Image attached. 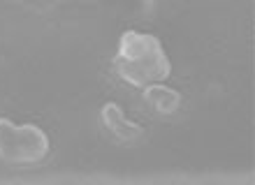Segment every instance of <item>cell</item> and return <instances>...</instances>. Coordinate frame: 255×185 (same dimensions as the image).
Returning <instances> with one entry per match:
<instances>
[{
	"label": "cell",
	"mask_w": 255,
	"mask_h": 185,
	"mask_svg": "<svg viewBox=\"0 0 255 185\" xmlns=\"http://www.w3.org/2000/svg\"><path fill=\"white\" fill-rule=\"evenodd\" d=\"M49 151V139L37 125H14L0 118V158L12 165L40 162Z\"/></svg>",
	"instance_id": "2"
},
{
	"label": "cell",
	"mask_w": 255,
	"mask_h": 185,
	"mask_svg": "<svg viewBox=\"0 0 255 185\" xmlns=\"http://www.w3.org/2000/svg\"><path fill=\"white\" fill-rule=\"evenodd\" d=\"M102 123L107 125V130H112V132H114L119 139H123V141L137 139L141 132V127L137 125V123H132V120H128L126 116H123L121 106L112 104V102L102 106Z\"/></svg>",
	"instance_id": "3"
},
{
	"label": "cell",
	"mask_w": 255,
	"mask_h": 185,
	"mask_svg": "<svg viewBox=\"0 0 255 185\" xmlns=\"http://www.w3.org/2000/svg\"><path fill=\"white\" fill-rule=\"evenodd\" d=\"M114 70L128 84L148 88L167 79L172 65H169L167 53L158 37L128 30L121 35V42H119V51L114 56Z\"/></svg>",
	"instance_id": "1"
},
{
	"label": "cell",
	"mask_w": 255,
	"mask_h": 185,
	"mask_svg": "<svg viewBox=\"0 0 255 185\" xmlns=\"http://www.w3.org/2000/svg\"><path fill=\"white\" fill-rule=\"evenodd\" d=\"M146 102L153 106L155 111L160 113H174L181 104V97H179V92L172 91V88H165V86H148L146 88Z\"/></svg>",
	"instance_id": "4"
}]
</instances>
